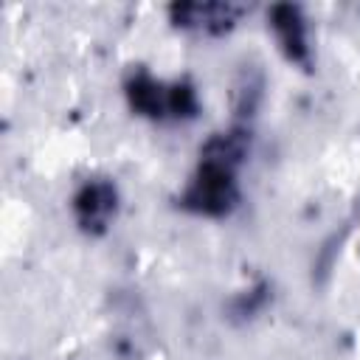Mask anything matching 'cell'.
I'll return each mask as SVG.
<instances>
[{"label": "cell", "instance_id": "1", "mask_svg": "<svg viewBox=\"0 0 360 360\" xmlns=\"http://www.w3.org/2000/svg\"><path fill=\"white\" fill-rule=\"evenodd\" d=\"M273 25L281 34V42L292 51V53H304V31H301V20L295 14V8L290 6H278L273 11Z\"/></svg>", "mask_w": 360, "mask_h": 360}]
</instances>
